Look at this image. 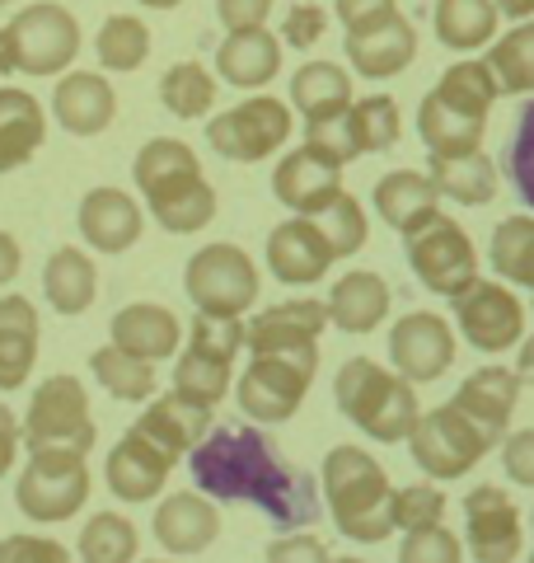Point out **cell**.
Instances as JSON below:
<instances>
[{"instance_id":"55","label":"cell","mask_w":534,"mask_h":563,"mask_svg":"<svg viewBox=\"0 0 534 563\" xmlns=\"http://www.w3.org/2000/svg\"><path fill=\"white\" fill-rule=\"evenodd\" d=\"M277 0H216V20L225 33H235V29H258L267 14H272Z\"/></svg>"},{"instance_id":"43","label":"cell","mask_w":534,"mask_h":563,"mask_svg":"<svg viewBox=\"0 0 534 563\" xmlns=\"http://www.w3.org/2000/svg\"><path fill=\"white\" fill-rule=\"evenodd\" d=\"M492 268L502 273V282L534 291V217H507L492 231Z\"/></svg>"},{"instance_id":"37","label":"cell","mask_w":534,"mask_h":563,"mask_svg":"<svg viewBox=\"0 0 534 563\" xmlns=\"http://www.w3.org/2000/svg\"><path fill=\"white\" fill-rule=\"evenodd\" d=\"M89 372H94V380H99L113 399H122V404H151V399L159 395L155 362L132 357V352H122L118 343L99 347L94 357H89Z\"/></svg>"},{"instance_id":"5","label":"cell","mask_w":534,"mask_h":563,"mask_svg":"<svg viewBox=\"0 0 534 563\" xmlns=\"http://www.w3.org/2000/svg\"><path fill=\"white\" fill-rule=\"evenodd\" d=\"M89 503V465L80 451H29V465L14 479V507L29 521L57 526Z\"/></svg>"},{"instance_id":"31","label":"cell","mask_w":534,"mask_h":563,"mask_svg":"<svg viewBox=\"0 0 534 563\" xmlns=\"http://www.w3.org/2000/svg\"><path fill=\"white\" fill-rule=\"evenodd\" d=\"M47 141V113L20 85H0V174H14Z\"/></svg>"},{"instance_id":"28","label":"cell","mask_w":534,"mask_h":563,"mask_svg":"<svg viewBox=\"0 0 534 563\" xmlns=\"http://www.w3.org/2000/svg\"><path fill=\"white\" fill-rule=\"evenodd\" d=\"M515 399H521V376L507 372V366H483V372H474L465 385H459L450 404H459V409L488 432L492 446H502V432L515 413Z\"/></svg>"},{"instance_id":"21","label":"cell","mask_w":534,"mask_h":563,"mask_svg":"<svg viewBox=\"0 0 534 563\" xmlns=\"http://www.w3.org/2000/svg\"><path fill=\"white\" fill-rule=\"evenodd\" d=\"M465 536L478 563H511L521 554V517L502 488H474L465 498Z\"/></svg>"},{"instance_id":"7","label":"cell","mask_w":534,"mask_h":563,"mask_svg":"<svg viewBox=\"0 0 534 563\" xmlns=\"http://www.w3.org/2000/svg\"><path fill=\"white\" fill-rule=\"evenodd\" d=\"M408 451L418 470H426V479H459L492 451V442L459 404H441L418 418V428L408 432Z\"/></svg>"},{"instance_id":"33","label":"cell","mask_w":534,"mask_h":563,"mask_svg":"<svg viewBox=\"0 0 534 563\" xmlns=\"http://www.w3.org/2000/svg\"><path fill=\"white\" fill-rule=\"evenodd\" d=\"M418 132H422V146L426 155H445V161H455V155H469L483 146V132H488V118H469L450 109L436 90L422 99L418 109Z\"/></svg>"},{"instance_id":"10","label":"cell","mask_w":534,"mask_h":563,"mask_svg":"<svg viewBox=\"0 0 534 563\" xmlns=\"http://www.w3.org/2000/svg\"><path fill=\"white\" fill-rule=\"evenodd\" d=\"M291 136V109L272 95H254L225 109L207 122V141L221 161H235V165H258L267 161L272 151L287 146Z\"/></svg>"},{"instance_id":"20","label":"cell","mask_w":534,"mask_h":563,"mask_svg":"<svg viewBox=\"0 0 534 563\" xmlns=\"http://www.w3.org/2000/svg\"><path fill=\"white\" fill-rule=\"evenodd\" d=\"M178 461L169 451H159L146 432L127 428L122 442L109 451V465H103V479H109V493L118 503H151L159 498V488L169 484V470Z\"/></svg>"},{"instance_id":"16","label":"cell","mask_w":534,"mask_h":563,"mask_svg":"<svg viewBox=\"0 0 534 563\" xmlns=\"http://www.w3.org/2000/svg\"><path fill=\"white\" fill-rule=\"evenodd\" d=\"M450 306H455V324L465 333V343H474L478 352H507L511 343H521L525 310L507 287H497V282L478 277Z\"/></svg>"},{"instance_id":"54","label":"cell","mask_w":534,"mask_h":563,"mask_svg":"<svg viewBox=\"0 0 534 563\" xmlns=\"http://www.w3.org/2000/svg\"><path fill=\"white\" fill-rule=\"evenodd\" d=\"M502 465H507V474H511V484L534 488V428L511 432V437H507V446H502Z\"/></svg>"},{"instance_id":"26","label":"cell","mask_w":534,"mask_h":563,"mask_svg":"<svg viewBox=\"0 0 534 563\" xmlns=\"http://www.w3.org/2000/svg\"><path fill=\"white\" fill-rule=\"evenodd\" d=\"M132 428H136V432H146L159 451H169L174 461H178V455H188V451L211 432V404L188 399L183 390L155 395V399L146 404V413H141Z\"/></svg>"},{"instance_id":"24","label":"cell","mask_w":534,"mask_h":563,"mask_svg":"<svg viewBox=\"0 0 534 563\" xmlns=\"http://www.w3.org/2000/svg\"><path fill=\"white\" fill-rule=\"evenodd\" d=\"M343 57L352 62L356 76L389 80V76H399V70L413 66V57H418V33H413V24H408L403 14H389V20L376 24V29L347 33V38H343Z\"/></svg>"},{"instance_id":"39","label":"cell","mask_w":534,"mask_h":563,"mask_svg":"<svg viewBox=\"0 0 534 563\" xmlns=\"http://www.w3.org/2000/svg\"><path fill=\"white\" fill-rule=\"evenodd\" d=\"M94 52L103 70H118V76H132V70L146 66L151 57V29L136 14H109L94 33Z\"/></svg>"},{"instance_id":"62","label":"cell","mask_w":534,"mask_h":563,"mask_svg":"<svg viewBox=\"0 0 534 563\" xmlns=\"http://www.w3.org/2000/svg\"><path fill=\"white\" fill-rule=\"evenodd\" d=\"M136 5H146V10H178L183 0H136Z\"/></svg>"},{"instance_id":"18","label":"cell","mask_w":534,"mask_h":563,"mask_svg":"<svg viewBox=\"0 0 534 563\" xmlns=\"http://www.w3.org/2000/svg\"><path fill=\"white\" fill-rule=\"evenodd\" d=\"M333 244L324 235V225L314 217H291L272 225L267 235V273L287 287H310V282H324V273L333 268Z\"/></svg>"},{"instance_id":"60","label":"cell","mask_w":534,"mask_h":563,"mask_svg":"<svg viewBox=\"0 0 534 563\" xmlns=\"http://www.w3.org/2000/svg\"><path fill=\"white\" fill-rule=\"evenodd\" d=\"M497 10H502L507 20H530V14H534V0H497Z\"/></svg>"},{"instance_id":"50","label":"cell","mask_w":534,"mask_h":563,"mask_svg":"<svg viewBox=\"0 0 534 563\" xmlns=\"http://www.w3.org/2000/svg\"><path fill=\"white\" fill-rule=\"evenodd\" d=\"M465 550L459 540L445 531V526H422V531H403V544H399V563H459Z\"/></svg>"},{"instance_id":"32","label":"cell","mask_w":534,"mask_h":563,"mask_svg":"<svg viewBox=\"0 0 534 563\" xmlns=\"http://www.w3.org/2000/svg\"><path fill=\"white\" fill-rule=\"evenodd\" d=\"M389 314V282L370 268H352L333 282L329 291V320L343 333H370Z\"/></svg>"},{"instance_id":"38","label":"cell","mask_w":534,"mask_h":563,"mask_svg":"<svg viewBox=\"0 0 534 563\" xmlns=\"http://www.w3.org/2000/svg\"><path fill=\"white\" fill-rule=\"evenodd\" d=\"M436 38L450 52H474L492 43L497 33V0H436Z\"/></svg>"},{"instance_id":"61","label":"cell","mask_w":534,"mask_h":563,"mask_svg":"<svg viewBox=\"0 0 534 563\" xmlns=\"http://www.w3.org/2000/svg\"><path fill=\"white\" fill-rule=\"evenodd\" d=\"M515 376H521L525 385H534V339H525V347H521V362H515Z\"/></svg>"},{"instance_id":"22","label":"cell","mask_w":534,"mask_h":563,"mask_svg":"<svg viewBox=\"0 0 534 563\" xmlns=\"http://www.w3.org/2000/svg\"><path fill=\"white\" fill-rule=\"evenodd\" d=\"M76 225H80V240L99 254H127L132 244L141 240V207L132 192L122 188H89L80 198L76 211Z\"/></svg>"},{"instance_id":"58","label":"cell","mask_w":534,"mask_h":563,"mask_svg":"<svg viewBox=\"0 0 534 563\" xmlns=\"http://www.w3.org/2000/svg\"><path fill=\"white\" fill-rule=\"evenodd\" d=\"M24 268V254H20V240H14L10 231H0V287H10L14 277H20Z\"/></svg>"},{"instance_id":"30","label":"cell","mask_w":534,"mask_h":563,"mask_svg":"<svg viewBox=\"0 0 534 563\" xmlns=\"http://www.w3.org/2000/svg\"><path fill=\"white\" fill-rule=\"evenodd\" d=\"M113 343L132 357H174L178 343H183V324L169 306H155V301H136V306H122L113 314Z\"/></svg>"},{"instance_id":"51","label":"cell","mask_w":534,"mask_h":563,"mask_svg":"<svg viewBox=\"0 0 534 563\" xmlns=\"http://www.w3.org/2000/svg\"><path fill=\"white\" fill-rule=\"evenodd\" d=\"M324 29H329V14L319 10L314 0H300V5H291L287 20H281V43L310 52L319 38H324Z\"/></svg>"},{"instance_id":"40","label":"cell","mask_w":534,"mask_h":563,"mask_svg":"<svg viewBox=\"0 0 534 563\" xmlns=\"http://www.w3.org/2000/svg\"><path fill=\"white\" fill-rule=\"evenodd\" d=\"M159 103L183 122L207 118L216 109V76H211L202 62H178L159 76Z\"/></svg>"},{"instance_id":"35","label":"cell","mask_w":534,"mask_h":563,"mask_svg":"<svg viewBox=\"0 0 534 563\" xmlns=\"http://www.w3.org/2000/svg\"><path fill=\"white\" fill-rule=\"evenodd\" d=\"M291 103L305 122H329L352 109V76L337 62H305L291 76Z\"/></svg>"},{"instance_id":"36","label":"cell","mask_w":534,"mask_h":563,"mask_svg":"<svg viewBox=\"0 0 534 563\" xmlns=\"http://www.w3.org/2000/svg\"><path fill=\"white\" fill-rule=\"evenodd\" d=\"M432 184L441 198H450L459 207H483L497 198V165L488 161L483 151H469V155H432Z\"/></svg>"},{"instance_id":"63","label":"cell","mask_w":534,"mask_h":563,"mask_svg":"<svg viewBox=\"0 0 534 563\" xmlns=\"http://www.w3.org/2000/svg\"><path fill=\"white\" fill-rule=\"evenodd\" d=\"M0 5H10V0H0Z\"/></svg>"},{"instance_id":"42","label":"cell","mask_w":534,"mask_h":563,"mask_svg":"<svg viewBox=\"0 0 534 563\" xmlns=\"http://www.w3.org/2000/svg\"><path fill=\"white\" fill-rule=\"evenodd\" d=\"M436 95L450 103V109H459V113L488 118V109L497 103V95H502V85H497V76H492L488 62H455V66L441 76Z\"/></svg>"},{"instance_id":"49","label":"cell","mask_w":534,"mask_h":563,"mask_svg":"<svg viewBox=\"0 0 534 563\" xmlns=\"http://www.w3.org/2000/svg\"><path fill=\"white\" fill-rule=\"evenodd\" d=\"M445 517V498L432 484H408L394 488V526L399 531H422V526H436Z\"/></svg>"},{"instance_id":"13","label":"cell","mask_w":534,"mask_h":563,"mask_svg":"<svg viewBox=\"0 0 534 563\" xmlns=\"http://www.w3.org/2000/svg\"><path fill=\"white\" fill-rule=\"evenodd\" d=\"M305 141L324 146L337 161H356V155H376L389 151L399 141V103L385 99V95H370V99H356L343 118H329V122H305Z\"/></svg>"},{"instance_id":"45","label":"cell","mask_w":534,"mask_h":563,"mask_svg":"<svg viewBox=\"0 0 534 563\" xmlns=\"http://www.w3.org/2000/svg\"><path fill=\"white\" fill-rule=\"evenodd\" d=\"M230 366L225 357H211V352H198V347H183V357L174 362V390H183L188 399L198 404H216L230 395Z\"/></svg>"},{"instance_id":"47","label":"cell","mask_w":534,"mask_h":563,"mask_svg":"<svg viewBox=\"0 0 534 563\" xmlns=\"http://www.w3.org/2000/svg\"><path fill=\"white\" fill-rule=\"evenodd\" d=\"M244 339H248V324L240 320V314H207V310H198V320H192V329H188V347L211 352V357H225V362L240 357Z\"/></svg>"},{"instance_id":"11","label":"cell","mask_w":534,"mask_h":563,"mask_svg":"<svg viewBox=\"0 0 534 563\" xmlns=\"http://www.w3.org/2000/svg\"><path fill=\"white\" fill-rule=\"evenodd\" d=\"M314 362L300 357H281V352H248V366L240 372L235 399L244 418L254 422H287L300 413L310 385H314Z\"/></svg>"},{"instance_id":"3","label":"cell","mask_w":534,"mask_h":563,"mask_svg":"<svg viewBox=\"0 0 534 563\" xmlns=\"http://www.w3.org/2000/svg\"><path fill=\"white\" fill-rule=\"evenodd\" d=\"M319 484H324V503L333 512L337 536L352 544H380L394 526V484H389L385 465L361 446H333L319 465Z\"/></svg>"},{"instance_id":"46","label":"cell","mask_w":534,"mask_h":563,"mask_svg":"<svg viewBox=\"0 0 534 563\" xmlns=\"http://www.w3.org/2000/svg\"><path fill=\"white\" fill-rule=\"evenodd\" d=\"M314 221L324 225V235L333 244V258H352L366 244V211H361V202H356L347 188L337 192L324 211H314Z\"/></svg>"},{"instance_id":"12","label":"cell","mask_w":534,"mask_h":563,"mask_svg":"<svg viewBox=\"0 0 534 563\" xmlns=\"http://www.w3.org/2000/svg\"><path fill=\"white\" fill-rule=\"evenodd\" d=\"M408 268L418 273L426 291L455 301V296H465L478 282V254L450 217H436L418 235H408Z\"/></svg>"},{"instance_id":"48","label":"cell","mask_w":534,"mask_h":563,"mask_svg":"<svg viewBox=\"0 0 534 563\" xmlns=\"http://www.w3.org/2000/svg\"><path fill=\"white\" fill-rule=\"evenodd\" d=\"M507 174L521 202L534 207V99L521 109V122H515V136H511V151H507Z\"/></svg>"},{"instance_id":"9","label":"cell","mask_w":534,"mask_h":563,"mask_svg":"<svg viewBox=\"0 0 534 563\" xmlns=\"http://www.w3.org/2000/svg\"><path fill=\"white\" fill-rule=\"evenodd\" d=\"M14 38V62L24 76H66V66L80 57V20L57 0H33L5 24Z\"/></svg>"},{"instance_id":"57","label":"cell","mask_w":534,"mask_h":563,"mask_svg":"<svg viewBox=\"0 0 534 563\" xmlns=\"http://www.w3.org/2000/svg\"><path fill=\"white\" fill-rule=\"evenodd\" d=\"M287 559H310V563H324L329 550L319 544L314 536H291V540H277L267 544V563H287Z\"/></svg>"},{"instance_id":"2","label":"cell","mask_w":534,"mask_h":563,"mask_svg":"<svg viewBox=\"0 0 534 563\" xmlns=\"http://www.w3.org/2000/svg\"><path fill=\"white\" fill-rule=\"evenodd\" d=\"M132 179H136L159 231L198 235L216 221V188L207 184L202 161L188 141L151 136L132 161Z\"/></svg>"},{"instance_id":"34","label":"cell","mask_w":534,"mask_h":563,"mask_svg":"<svg viewBox=\"0 0 534 563\" xmlns=\"http://www.w3.org/2000/svg\"><path fill=\"white\" fill-rule=\"evenodd\" d=\"M43 296H47L52 310L66 314V320L85 314L89 306H94V296H99L94 258H89L85 250H57L47 258V268H43Z\"/></svg>"},{"instance_id":"56","label":"cell","mask_w":534,"mask_h":563,"mask_svg":"<svg viewBox=\"0 0 534 563\" xmlns=\"http://www.w3.org/2000/svg\"><path fill=\"white\" fill-rule=\"evenodd\" d=\"M24 446V422L14 418V409L5 399H0V479L14 470V455H20Z\"/></svg>"},{"instance_id":"25","label":"cell","mask_w":534,"mask_h":563,"mask_svg":"<svg viewBox=\"0 0 534 563\" xmlns=\"http://www.w3.org/2000/svg\"><path fill=\"white\" fill-rule=\"evenodd\" d=\"M38 339L43 324L29 296H0V395H14L29 385L33 362H38Z\"/></svg>"},{"instance_id":"41","label":"cell","mask_w":534,"mask_h":563,"mask_svg":"<svg viewBox=\"0 0 534 563\" xmlns=\"http://www.w3.org/2000/svg\"><path fill=\"white\" fill-rule=\"evenodd\" d=\"M141 550V536L136 526L122 517V512H99L80 526V540H76V554L85 563H132Z\"/></svg>"},{"instance_id":"6","label":"cell","mask_w":534,"mask_h":563,"mask_svg":"<svg viewBox=\"0 0 534 563\" xmlns=\"http://www.w3.org/2000/svg\"><path fill=\"white\" fill-rule=\"evenodd\" d=\"M99 442L89 395L76 376H47L29 399L24 413V446L29 451H80L89 455Z\"/></svg>"},{"instance_id":"29","label":"cell","mask_w":534,"mask_h":563,"mask_svg":"<svg viewBox=\"0 0 534 563\" xmlns=\"http://www.w3.org/2000/svg\"><path fill=\"white\" fill-rule=\"evenodd\" d=\"M216 70H221L225 85H235V90H263V85L277 80V70H281V38L267 33L263 24L235 29L216 52Z\"/></svg>"},{"instance_id":"27","label":"cell","mask_w":534,"mask_h":563,"mask_svg":"<svg viewBox=\"0 0 534 563\" xmlns=\"http://www.w3.org/2000/svg\"><path fill=\"white\" fill-rule=\"evenodd\" d=\"M441 192L432 184V174H413V169H394L385 174V179L376 184V211L380 221L389 225V231H399L403 240L418 235L426 221L441 217Z\"/></svg>"},{"instance_id":"14","label":"cell","mask_w":534,"mask_h":563,"mask_svg":"<svg viewBox=\"0 0 534 563\" xmlns=\"http://www.w3.org/2000/svg\"><path fill=\"white\" fill-rule=\"evenodd\" d=\"M329 320V301H281L258 310V320H248V352H281V357H300L319 366V333H324Z\"/></svg>"},{"instance_id":"23","label":"cell","mask_w":534,"mask_h":563,"mask_svg":"<svg viewBox=\"0 0 534 563\" xmlns=\"http://www.w3.org/2000/svg\"><path fill=\"white\" fill-rule=\"evenodd\" d=\"M52 118H57L70 136H99V132H109V122L118 118V90L99 70H70V76H57Z\"/></svg>"},{"instance_id":"17","label":"cell","mask_w":534,"mask_h":563,"mask_svg":"<svg viewBox=\"0 0 534 563\" xmlns=\"http://www.w3.org/2000/svg\"><path fill=\"white\" fill-rule=\"evenodd\" d=\"M389 362L394 372L408 376L413 385H426V380H441L450 372L455 362V333L450 324L441 320L432 310H413L389 329Z\"/></svg>"},{"instance_id":"44","label":"cell","mask_w":534,"mask_h":563,"mask_svg":"<svg viewBox=\"0 0 534 563\" xmlns=\"http://www.w3.org/2000/svg\"><path fill=\"white\" fill-rule=\"evenodd\" d=\"M488 66L502 95H534V24H515L502 43H492Z\"/></svg>"},{"instance_id":"53","label":"cell","mask_w":534,"mask_h":563,"mask_svg":"<svg viewBox=\"0 0 534 563\" xmlns=\"http://www.w3.org/2000/svg\"><path fill=\"white\" fill-rule=\"evenodd\" d=\"M333 10H337V24H343L347 33L376 29V24L389 20V14H399L394 0H333Z\"/></svg>"},{"instance_id":"8","label":"cell","mask_w":534,"mask_h":563,"mask_svg":"<svg viewBox=\"0 0 534 563\" xmlns=\"http://www.w3.org/2000/svg\"><path fill=\"white\" fill-rule=\"evenodd\" d=\"M183 291L207 314H244L258 301V263L240 244H202L183 268Z\"/></svg>"},{"instance_id":"4","label":"cell","mask_w":534,"mask_h":563,"mask_svg":"<svg viewBox=\"0 0 534 563\" xmlns=\"http://www.w3.org/2000/svg\"><path fill=\"white\" fill-rule=\"evenodd\" d=\"M333 395H337V409H343L347 422H356L370 442H408V432L418 428V395H413V380L399 376V372H385L380 362L370 357H347L337 366V380H333Z\"/></svg>"},{"instance_id":"15","label":"cell","mask_w":534,"mask_h":563,"mask_svg":"<svg viewBox=\"0 0 534 563\" xmlns=\"http://www.w3.org/2000/svg\"><path fill=\"white\" fill-rule=\"evenodd\" d=\"M272 192H277L281 207L296 211V217H314V211H324L337 192H343V161L329 155L324 146H314V141H305L300 151L277 161Z\"/></svg>"},{"instance_id":"19","label":"cell","mask_w":534,"mask_h":563,"mask_svg":"<svg viewBox=\"0 0 534 563\" xmlns=\"http://www.w3.org/2000/svg\"><path fill=\"white\" fill-rule=\"evenodd\" d=\"M151 531H155V544L169 559H198L221 536L216 498H207L202 488L198 493H169V498L155 507Z\"/></svg>"},{"instance_id":"52","label":"cell","mask_w":534,"mask_h":563,"mask_svg":"<svg viewBox=\"0 0 534 563\" xmlns=\"http://www.w3.org/2000/svg\"><path fill=\"white\" fill-rule=\"evenodd\" d=\"M70 550L47 536H5L0 540V563H66Z\"/></svg>"},{"instance_id":"1","label":"cell","mask_w":534,"mask_h":563,"mask_svg":"<svg viewBox=\"0 0 534 563\" xmlns=\"http://www.w3.org/2000/svg\"><path fill=\"white\" fill-rule=\"evenodd\" d=\"M188 470L207 498L263 507V517L277 521L281 531H305L324 512L314 479L296 470L258 428L211 422V432L188 451Z\"/></svg>"},{"instance_id":"59","label":"cell","mask_w":534,"mask_h":563,"mask_svg":"<svg viewBox=\"0 0 534 563\" xmlns=\"http://www.w3.org/2000/svg\"><path fill=\"white\" fill-rule=\"evenodd\" d=\"M20 70V62H14V38L10 29H0V76H14Z\"/></svg>"}]
</instances>
